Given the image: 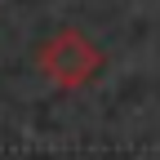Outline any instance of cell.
Wrapping results in <instances>:
<instances>
[{
  "instance_id": "obj_1",
  "label": "cell",
  "mask_w": 160,
  "mask_h": 160,
  "mask_svg": "<svg viewBox=\"0 0 160 160\" xmlns=\"http://www.w3.org/2000/svg\"><path fill=\"white\" fill-rule=\"evenodd\" d=\"M36 67H40V76H45L49 85H58V89H80V85H89V80L98 76V67H102V49H98L85 31L62 27V31H53L45 45L36 49Z\"/></svg>"
}]
</instances>
